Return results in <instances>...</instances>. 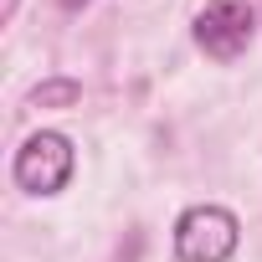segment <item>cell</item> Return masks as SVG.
<instances>
[{
    "mask_svg": "<svg viewBox=\"0 0 262 262\" xmlns=\"http://www.w3.org/2000/svg\"><path fill=\"white\" fill-rule=\"evenodd\" d=\"M72 103H82V82L72 77H52L31 93V108H72Z\"/></svg>",
    "mask_w": 262,
    "mask_h": 262,
    "instance_id": "277c9868",
    "label": "cell"
},
{
    "mask_svg": "<svg viewBox=\"0 0 262 262\" xmlns=\"http://www.w3.org/2000/svg\"><path fill=\"white\" fill-rule=\"evenodd\" d=\"M242 242V226L226 206H190L175 221V257L180 262H226Z\"/></svg>",
    "mask_w": 262,
    "mask_h": 262,
    "instance_id": "7a4b0ae2",
    "label": "cell"
},
{
    "mask_svg": "<svg viewBox=\"0 0 262 262\" xmlns=\"http://www.w3.org/2000/svg\"><path fill=\"white\" fill-rule=\"evenodd\" d=\"M57 6H62V11H82V6H88V0H57Z\"/></svg>",
    "mask_w": 262,
    "mask_h": 262,
    "instance_id": "5b68a950",
    "label": "cell"
},
{
    "mask_svg": "<svg viewBox=\"0 0 262 262\" xmlns=\"http://www.w3.org/2000/svg\"><path fill=\"white\" fill-rule=\"evenodd\" d=\"M72 139L67 134H57V128H36V134L16 149V165H11V175H16V185L26 190V195H57L67 180H72Z\"/></svg>",
    "mask_w": 262,
    "mask_h": 262,
    "instance_id": "6da1fadb",
    "label": "cell"
},
{
    "mask_svg": "<svg viewBox=\"0 0 262 262\" xmlns=\"http://www.w3.org/2000/svg\"><path fill=\"white\" fill-rule=\"evenodd\" d=\"M190 36L211 62H236L257 36V16H252L247 0H206V11L195 16Z\"/></svg>",
    "mask_w": 262,
    "mask_h": 262,
    "instance_id": "3957f363",
    "label": "cell"
}]
</instances>
